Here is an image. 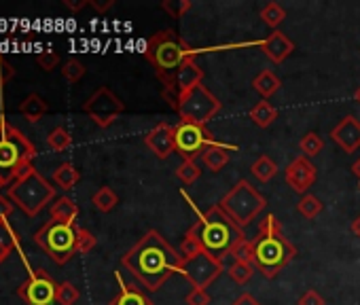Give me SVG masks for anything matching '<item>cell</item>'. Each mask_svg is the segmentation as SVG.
Masks as SVG:
<instances>
[{"mask_svg": "<svg viewBox=\"0 0 360 305\" xmlns=\"http://www.w3.org/2000/svg\"><path fill=\"white\" fill-rule=\"evenodd\" d=\"M121 265L138 280L140 286L155 292L174 273H180L183 257L159 231L150 229L123 254Z\"/></svg>", "mask_w": 360, "mask_h": 305, "instance_id": "cell-1", "label": "cell"}, {"mask_svg": "<svg viewBox=\"0 0 360 305\" xmlns=\"http://www.w3.org/2000/svg\"><path fill=\"white\" fill-rule=\"evenodd\" d=\"M183 197L189 202V206L198 214V223L191 227V233L198 238V242H200V246H202L204 252L212 254L217 261H221L225 265V261L229 259L231 250L240 242L248 240L246 233H244V229L219 204L212 206V208H208L206 212H202L193 204V200H189V195L185 191H183Z\"/></svg>", "mask_w": 360, "mask_h": 305, "instance_id": "cell-2", "label": "cell"}, {"mask_svg": "<svg viewBox=\"0 0 360 305\" xmlns=\"http://www.w3.org/2000/svg\"><path fill=\"white\" fill-rule=\"evenodd\" d=\"M252 248H255L252 265L265 278H276L297 257L295 244L284 235V229L274 214H267L259 223V235L252 240Z\"/></svg>", "mask_w": 360, "mask_h": 305, "instance_id": "cell-3", "label": "cell"}, {"mask_svg": "<svg viewBox=\"0 0 360 305\" xmlns=\"http://www.w3.org/2000/svg\"><path fill=\"white\" fill-rule=\"evenodd\" d=\"M7 197L28 216H37L47 204L56 200V187L32 166L24 164L15 181L7 187Z\"/></svg>", "mask_w": 360, "mask_h": 305, "instance_id": "cell-4", "label": "cell"}, {"mask_svg": "<svg viewBox=\"0 0 360 305\" xmlns=\"http://www.w3.org/2000/svg\"><path fill=\"white\" fill-rule=\"evenodd\" d=\"M142 56L155 68L157 79H161V77H167L174 70H178L189 58H195V51L174 30H161L146 39V43L142 47Z\"/></svg>", "mask_w": 360, "mask_h": 305, "instance_id": "cell-5", "label": "cell"}, {"mask_svg": "<svg viewBox=\"0 0 360 305\" xmlns=\"http://www.w3.org/2000/svg\"><path fill=\"white\" fill-rule=\"evenodd\" d=\"M37 146L13 123L0 121V179L9 187L24 164H32Z\"/></svg>", "mask_w": 360, "mask_h": 305, "instance_id": "cell-6", "label": "cell"}, {"mask_svg": "<svg viewBox=\"0 0 360 305\" xmlns=\"http://www.w3.org/2000/svg\"><path fill=\"white\" fill-rule=\"evenodd\" d=\"M219 206L244 229L267 208V200L248 181H240L229 189L227 195H223Z\"/></svg>", "mask_w": 360, "mask_h": 305, "instance_id": "cell-7", "label": "cell"}, {"mask_svg": "<svg viewBox=\"0 0 360 305\" xmlns=\"http://www.w3.org/2000/svg\"><path fill=\"white\" fill-rule=\"evenodd\" d=\"M77 231H79L77 225H68L51 219L34 233V242L58 265H64L77 254Z\"/></svg>", "mask_w": 360, "mask_h": 305, "instance_id": "cell-8", "label": "cell"}, {"mask_svg": "<svg viewBox=\"0 0 360 305\" xmlns=\"http://www.w3.org/2000/svg\"><path fill=\"white\" fill-rule=\"evenodd\" d=\"M223 104L219 102V98L204 85L200 83L198 87H193L189 93H185L180 98L176 112L183 123H193V125H208V121H212L219 112H221Z\"/></svg>", "mask_w": 360, "mask_h": 305, "instance_id": "cell-9", "label": "cell"}, {"mask_svg": "<svg viewBox=\"0 0 360 305\" xmlns=\"http://www.w3.org/2000/svg\"><path fill=\"white\" fill-rule=\"evenodd\" d=\"M202 81H204V70L200 68V64L195 62V58H189L178 70H174L172 74L159 79V83L163 85L161 96L176 110L180 98H183L185 93H189L193 87H198Z\"/></svg>", "mask_w": 360, "mask_h": 305, "instance_id": "cell-10", "label": "cell"}, {"mask_svg": "<svg viewBox=\"0 0 360 305\" xmlns=\"http://www.w3.org/2000/svg\"><path fill=\"white\" fill-rule=\"evenodd\" d=\"M174 138H176V152L183 155V160H198L208 146L223 144L214 138V134L204 127V125H193V123H183L180 121L174 127Z\"/></svg>", "mask_w": 360, "mask_h": 305, "instance_id": "cell-11", "label": "cell"}, {"mask_svg": "<svg viewBox=\"0 0 360 305\" xmlns=\"http://www.w3.org/2000/svg\"><path fill=\"white\" fill-rule=\"evenodd\" d=\"M123 110H125V104H123L121 98H119L112 89H108V87L96 89V91L89 96V100L83 104V112H85L98 127H102V129L110 127V125L123 115Z\"/></svg>", "mask_w": 360, "mask_h": 305, "instance_id": "cell-12", "label": "cell"}, {"mask_svg": "<svg viewBox=\"0 0 360 305\" xmlns=\"http://www.w3.org/2000/svg\"><path fill=\"white\" fill-rule=\"evenodd\" d=\"M225 265L221 261H217L212 254L208 252H198L189 259H183V269H180V275H183L193 288H208L221 273H223Z\"/></svg>", "mask_w": 360, "mask_h": 305, "instance_id": "cell-13", "label": "cell"}, {"mask_svg": "<svg viewBox=\"0 0 360 305\" xmlns=\"http://www.w3.org/2000/svg\"><path fill=\"white\" fill-rule=\"evenodd\" d=\"M18 294L26 305H53L58 294V282L45 269H34L28 280L18 288Z\"/></svg>", "mask_w": 360, "mask_h": 305, "instance_id": "cell-14", "label": "cell"}, {"mask_svg": "<svg viewBox=\"0 0 360 305\" xmlns=\"http://www.w3.org/2000/svg\"><path fill=\"white\" fill-rule=\"evenodd\" d=\"M284 179H286V185L292 189V191H297V193H307V189L316 183V179H318V170H316V166L309 162V157H305V155H299V157H295L290 164H288V168H286V172H284Z\"/></svg>", "mask_w": 360, "mask_h": 305, "instance_id": "cell-15", "label": "cell"}, {"mask_svg": "<svg viewBox=\"0 0 360 305\" xmlns=\"http://www.w3.org/2000/svg\"><path fill=\"white\" fill-rule=\"evenodd\" d=\"M144 144L150 152H155L157 160H167L172 152H176V138H174V127L167 123H157L146 136Z\"/></svg>", "mask_w": 360, "mask_h": 305, "instance_id": "cell-16", "label": "cell"}, {"mask_svg": "<svg viewBox=\"0 0 360 305\" xmlns=\"http://www.w3.org/2000/svg\"><path fill=\"white\" fill-rule=\"evenodd\" d=\"M330 140L343 152H356L360 148V121L354 115H345L330 131Z\"/></svg>", "mask_w": 360, "mask_h": 305, "instance_id": "cell-17", "label": "cell"}, {"mask_svg": "<svg viewBox=\"0 0 360 305\" xmlns=\"http://www.w3.org/2000/svg\"><path fill=\"white\" fill-rule=\"evenodd\" d=\"M257 45L267 56V60H271L274 64H282L295 51V43L280 30H274L267 39L259 41Z\"/></svg>", "mask_w": 360, "mask_h": 305, "instance_id": "cell-18", "label": "cell"}, {"mask_svg": "<svg viewBox=\"0 0 360 305\" xmlns=\"http://www.w3.org/2000/svg\"><path fill=\"white\" fill-rule=\"evenodd\" d=\"M236 150L233 144H217V146H208L204 152H202V164L206 166V170L210 172H221L229 160H231V152Z\"/></svg>", "mask_w": 360, "mask_h": 305, "instance_id": "cell-19", "label": "cell"}, {"mask_svg": "<svg viewBox=\"0 0 360 305\" xmlns=\"http://www.w3.org/2000/svg\"><path fill=\"white\" fill-rule=\"evenodd\" d=\"M117 280L121 284V290L108 305H155L142 288H138L134 284H125L121 278V271H117Z\"/></svg>", "mask_w": 360, "mask_h": 305, "instance_id": "cell-20", "label": "cell"}, {"mask_svg": "<svg viewBox=\"0 0 360 305\" xmlns=\"http://www.w3.org/2000/svg\"><path fill=\"white\" fill-rule=\"evenodd\" d=\"M49 214L53 221H60V223H68V225H75L77 216H79V206L75 204V200H70L68 195H62V197H56L51 208H49Z\"/></svg>", "mask_w": 360, "mask_h": 305, "instance_id": "cell-21", "label": "cell"}, {"mask_svg": "<svg viewBox=\"0 0 360 305\" xmlns=\"http://www.w3.org/2000/svg\"><path fill=\"white\" fill-rule=\"evenodd\" d=\"M252 87H255V91L259 96H263V100H269L282 87V81H280V77L274 70H261L252 79Z\"/></svg>", "mask_w": 360, "mask_h": 305, "instance_id": "cell-22", "label": "cell"}, {"mask_svg": "<svg viewBox=\"0 0 360 305\" xmlns=\"http://www.w3.org/2000/svg\"><path fill=\"white\" fill-rule=\"evenodd\" d=\"M47 110H49V104H47L39 93H30V96L24 98V102L20 104V112H22L28 121H32V123L41 121V119L45 117Z\"/></svg>", "mask_w": 360, "mask_h": 305, "instance_id": "cell-23", "label": "cell"}, {"mask_svg": "<svg viewBox=\"0 0 360 305\" xmlns=\"http://www.w3.org/2000/svg\"><path fill=\"white\" fill-rule=\"evenodd\" d=\"M250 119H252V123L257 127L265 129V127H269L278 119V110L274 108V104L269 100H261V102H257L250 108Z\"/></svg>", "mask_w": 360, "mask_h": 305, "instance_id": "cell-24", "label": "cell"}, {"mask_svg": "<svg viewBox=\"0 0 360 305\" xmlns=\"http://www.w3.org/2000/svg\"><path fill=\"white\" fill-rule=\"evenodd\" d=\"M53 183L58 185V187H62L64 191H70L79 181H81V172L70 164V162H66V164H62V166H58L56 170H53Z\"/></svg>", "mask_w": 360, "mask_h": 305, "instance_id": "cell-25", "label": "cell"}, {"mask_svg": "<svg viewBox=\"0 0 360 305\" xmlns=\"http://www.w3.org/2000/svg\"><path fill=\"white\" fill-rule=\"evenodd\" d=\"M0 246L7 248L9 252H22V235L9 221H0Z\"/></svg>", "mask_w": 360, "mask_h": 305, "instance_id": "cell-26", "label": "cell"}, {"mask_svg": "<svg viewBox=\"0 0 360 305\" xmlns=\"http://www.w3.org/2000/svg\"><path fill=\"white\" fill-rule=\"evenodd\" d=\"M250 172H252V176H255L257 181H261V183H269V181L278 174V164H276L271 157L261 155V157L250 166Z\"/></svg>", "mask_w": 360, "mask_h": 305, "instance_id": "cell-27", "label": "cell"}, {"mask_svg": "<svg viewBox=\"0 0 360 305\" xmlns=\"http://www.w3.org/2000/svg\"><path fill=\"white\" fill-rule=\"evenodd\" d=\"M261 20L271 28V30H278V26L286 20V11H284V7L282 5H278V3H267V5H263V9H261Z\"/></svg>", "mask_w": 360, "mask_h": 305, "instance_id": "cell-28", "label": "cell"}, {"mask_svg": "<svg viewBox=\"0 0 360 305\" xmlns=\"http://www.w3.org/2000/svg\"><path fill=\"white\" fill-rule=\"evenodd\" d=\"M91 204H94L100 212H110V210H115V206L119 204V197H117V193H115L110 187H100V189L94 193Z\"/></svg>", "mask_w": 360, "mask_h": 305, "instance_id": "cell-29", "label": "cell"}, {"mask_svg": "<svg viewBox=\"0 0 360 305\" xmlns=\"http://www.w3.org/2000/svg\"><path fill=\"white\" fill-rule=\"evenodd\" d=\"M176 176H178L180 181H183V185L191 187L193 183L200 181L202 170H200L198 162H193V160H183V164H180V166L176 168Z\"/></svg>", "mask_w": 360, "mask_h": 305, "instance_id": "cell-30", "label": "cell"}, {"mask_svg": "<svg viewBox=\"0 0 360 305\" xmlns=\"http://www.w3.org/2000/svg\"><path fill=\"white\" fill-rule=\"evenodd\" d=\"M47 146H49L51 150H58V152L70 148V146H72V136H70V131H68L66 127H56V129H51L49 136H47Z\"/></svg>", "mask_w": 360, "mask_h": 305, "instance_id": "cell-31", "label": "cell"}, {"mask_svg": "<svg viewBox=\"0 0 360 305\" xmlns=\"http://www.w3.org/2000/svg\"><path fill=\"white\" fill-rule=\"evenodd\" d=\"M227 273L231 275L233 282L246 284L252 278V273H255V265L252 263H246V261H231L227 265Z\"/></svg>", "mask_w": 360, "mask_h": 305, "instance_id": "cell-32", "label": "cell"}, {"mask_svg": "<svg viewBox=\"0 0 360 305\" xmlns=\"http://www.w3.org/2000/svg\"><path fill=\"white\" fill-rule=\"evenodd\" d=\"M297 210H299V214L301 216H305L307 221H311V219H316L320 212H322V202L316 197V195H303L301 200H299V204H297Z\"/></svg>", "mask_w": 360, "mask_h": 305, "instance_id": "cell-33", "label": "cell"}, {"mask_svg": "<svg viewBox=\"0 0 360 305\" xmlns=\"http://www.w3.org/2000/svg\"><path fill=\"white\" fill-rule=\"evenodd\" d=\"M299 148H301V152H303L305 157H316L318 152L324 148V140H322L316 131H309V134H305V136L301 138Z\"/></svg>", "mask_w": 360, "mask_h": 305, "instance_id": "cell-34", "label": "cell"}, {"mask_svg": "<svg viewBox=\"0 0 360 305\" xmlns=\"http://www.w3.org/2000/svg\"><path fill=\"white\" fill-rule=\"evenodd\" d=\"M81 292L72 282H62L58 284V294H56V303L58 305H75L79 301Z\"/></svg>", "mask_w": 360, "mask_h": 305, "instance_id": "cell-35", "label": "cell"}, {"mask_svg": "<svg viewBox=\"0 0 360 305\" xmlns=\"http://www.w3.org/2000/svg\"><path fill=\"white\" fill-rule=\"evenodd\" d=\"M163 11L167 15H172L174 20H180V18H185V13L191 11V0H163L161 3Z\"/></svg>", "mask_w": 360, "mask_h": 305, "instance_id": "cell-36", "label": "cell"}, {"mask_svg": "<svg viewBox=\"0 0 360 305\" xmlns=\"http://www.w3.org/2000/svg\"><path fill=\"white\" fill-rule=\"evenodd\" d=\"M85 72H87V68H85V64L79 62V60H68V62L62 66V77H64L68 83H79V81L85 77Z\"/></svg>", "mask_w": 360, "mask_h": 305, "instance_id": "cell-37", "label": "cell"}, {"mask_svg": "<svg viewBox=\"0 0 360 305\" xmlns=\"http://www.w3.org/2000/svg\"><path fill=\"white\" fill-rule=\"evenodd\" d=\"M96 244H98L96 235L91 231H87V229L79 227V231H77V252L87 254V252H91L96 248Z\"/></svg>", "mask_w": 360, "mask_h": 305, "instance_id": "cell-38", "label": "cell"}, {"mask_svg": "<svg viewBox=\"0 0 360 305\" xmlns=\"http://www.w3.org/2000/svg\"><path fill=\"white\" fill-rule=\"evenodd\" d=\"M229 259H231V261H246V263H252V261H255L252 240H244V242H240V244L231 250Z\"/></svg>", "mask_w": 360, "mask_h": 305, "instance_id": "cell-39", "label": "cell"}, {"mask_svg": "<svg viewBox=\"0 0 360 305\" xmlns=\"http://www.w3.org/2000/svg\"><path fill=\"white\" fill-rule=\"evenodd\" d=\"M15 66L5 58V56H0V91H3L5 89V85L15 77Z\"/></svg>", "mask_w": 360, "mask_h": 305, "instance_id": "cell-40", "label": "cell"}, {"mask_svg": "<svg viewBox=\"0 0 360 305\" xmlns=\"http://www.w3.org/2000/svg\"><path fill=\"white\" fill-rule=\"evenodd\" d=\"M37 62H39V66L43 68V70H47V72H51L58 64H60V56L56 53V51H41L39 56H37Z\"/></svg>", "mask_w": 360, "mask_h": 305, "instance_id": "cell-41", "label": "cell"}, {"mask_svg": "<svg viewBox=\"0 0 360 305\" xmlns=\"http://www.w3.org/2000/svg\"><path fill=\"white\" fill-rule=\"evenodd\" d=\"M210 294L204 288H193L187 294V305H210Z\"/></svg>", "mask_w": 360, "mask_h": 305, "instance_id": "cell-42", "label": "cell"}, {"mask_svg": "<svg viewBox=\"0 0 360 305\" xmlns=\"http://www.w3.org/2000/svg\"><path fill=\"white\" fill-rule=\"evenodd\" d=\"M13 210H15V204L7 195H0V221H9Z\"/></svg>", "mask_w": 360, "mask_h": 305, "instance_id": "cell-43", "label": "cell"}, {"mask_svg": "<svg viewBox=\"0 0 360 305\" xmlns=\"http://www.w3.org/2000/svg\"><path fill=\"white\" fill-rule=\"evenodd\" d=\"M299 305H326L322 294L318 290H307L301 299H299Z\"/></svg>", "mask_w": 360, "mask_h": 305, "instance_id": "cell-44", "label": "cell"}, {"mask_svg": "<svg viewBox=\"0 0 360 305\" xmlns=\"http://www.w3.org/2000/svg\"><path fill=\"white\" fill-rule=\"evenodd\" d=\"M231 305H261V303H259L250 292H242V294H240Z\"/></svg>", "mask_w": 360, "mask_h": 305, "instance_id": "cell-45", "label": "cell"}, {"mask_svg": "<svg viewBox=\"0 0 360 305\" xmlns=\"http://www.w3.org/2000/svg\"><path fill=\"white\" fill-rule=\"evenodd\" d=\"M352 233H354L356 238H360V214L352 221Z\"/></svg>", "mask_w": 360, "mask_h": 305, "instance_id": "cell-46", "label": "cell"}, {"mask_svg": "<svg viewBox=\"0 0 360 305\" xmlns=\"http://www.w3.org/2000/svg\"><path fill=\"white\" fill-rule=\"evenodd\" d=\"M352 172H354V176L358 179V183H360V160L352 166Z\"/></svg>", "mask_w": 360, "mask_h": 305, "instance_id": "cell-47", "label": "cell"}, {"mask_svg": "<svg viewBox=\"0 0 360 305\" xmlns=\"http://www.w3.org/2000/svg\"><path fill=\"white\" fill-rule=\"evenodd\" d=\"M9 254H11V252H9L7 248H3V246H0V263H3V261H5V259L9 257Z\"/></svg>", "mask_w": 360, "mask_h": 305, "instance_id": "cell-48", "label": "cell"}, {"mask_svg": "<svg viewBox=\"0 0 360 305\" xmlns=\"http://www.w3.org/2000/svg\"><path fill=\"white\" fill-rule=\"evenodd\" d=\"M354 98H356V100H358V102H360V87H358V89H356V93H354Z\"/></svg>", "mask_w": 360, "mask_h": 305, "instance_id": "cell-49", "label": "cell"}, {"mask_svg": "<svg viewBox=\"0 0 360 305\" xmlns=\"http://www.w3.org/2000/svg\"><path fill=\"white\" fill-rule=\"evenodd\" d=\"M3 187H7V185L3 183V179H0V189H3Z\"/></svg>", "mask_w": 360, "mask_h": 305, "instance_id": "cell-50", "label": "cell"}]
</instances>
